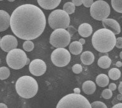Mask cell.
<instances>
[{
    "label": "cell",
    "instance_id": "cell-6",
    "mask_svg": "<svg viewBox=\"0 0 122 108\" xmlns=\"http://www.w3.org/2000/svg\"><path fill=\"white\" fill-rule=\"evenodd\" d=\"M27 56L21 49H15L10 51L6 56V62L13 69L19 70L26 65Z\"/></svg>",
    "mask_w": 122,
    "mask_h": 108
},
{
    "label": "cell",
    "instance_id": "cell-19",
    "mask_svg": "<svg viewBox=\"0 0 122 108\" xmlns=\"http://www.w3.org/2000/svg\"><path fill=\"white\" fill-rule=\"evenodd\" d=\"M96 84L99 87H106L109 84V77L104 74H99L96 77Z\"/></svg>",
    "mask_w": 122,
    "mask_h": 108
},
{
    "label": "cell",
    "instance_id": "cell-10",
    "mask_svg": "<svg viewBox=\"0 0 122 108\" xmlns=\"http://www.w3.org/2000/svg\"><path fill=\"white\" fill-rule=\"evenodd\" d=\"M29 70L32 75L40 76L45 74L47 70V65L45 62L41 59H35L29 65Z\"/></svg>",
    "mask_w": 122,
    "mask_h": 108
},
{
    "label": "cell",
    "instance_id": "cell-27",
    "mask_svg": "<svg viewBox=\"0 0 122 108\" xmlns=\"http://www.w3.org/2000/svg\"><path fill=\"white\" fill-rule=\"evenodd\" d=\"M91 108H108L105 103L101 101H94L91 104Z\"/></svg>",
    "mask_w": 122,
    "mask_h": 108
},
{
    "label": "cell",
    "instance_id": "cell-20",
    "mask_svg": "<svg viewBox=\"0 0 122 108\" xmlns=\"http://www.w3.org/2000/svg\"><path fill=\"white\" fill-rule=\"evenodd\" d=\"M112 64V60L107 55L102 56L99 59L98 61V64L101 68L108 69L109 68Z\"/></svg>",
    "mask_w": 122,
    "mask_h": 108
},
{
    "label": "cell",
    "instance_id": "cell-4",
    "mask_svg": "<svg viewBox=\"0 0 122 108\" xmlns=\"http://www.w3.org/2000/svg\"><path fill=\"white\" fill-rule=\"evenodd\" d=\"M56 108H91V105L84 96L73 93L63 97Z\"/></svg>",
    "mask_w": 122,
    "mask_h": 108
},
{
    "label": "cell",
    "instance_id": "cell-25",
    "mask_svg": "<svg viewBox=\"0 0 122 108\" xmlns=\"http://www.w3.org/2000/svg\"><path fill=\"white\" fill-rule=\"evenodd\" d=\"M23 49L26 52H31L34 49V44L31 40H26L23 43Z\"/></svg>",
    "mask_w": 122,
    "mask_h": 108
},
{
    "label": "cell",
    "instance_id": "cell-23",
    "mask_svg": "<svg viewBox=\"0 0 122 108\" xmlns=\"http://www.w3.org/2000/svg\"><path fill=\"white\" fill-rule=\"evenodd\" d=\"M112 6L117 12L122 13V0H112Z\"/></svg>",
    "mask_w": 122,
    "mask_h": 108
},
{
    "label": "cell",
    "instance_id": "cell-42",
    "mask_svg": "<svg viewBox=\"0 0 122 108\" xmlns=\"http://www.w3.org/2000/svg\"><path fill=\"white\" fill-rule=\"evenodd\" d=\"M120 58L122 59V51L120 52Z\"/></svg>",
    "mask_w": 122,
    "mask_h": 108
},
{
    "label": "cell",
    "instance_id": "cell-18",
    "mask_svg": "<svg viewBox=\"0 0 122 108\" xmlns=\"http://www.w3.org/2000/svg\"><path fill=\"white\" fill-rule=\"evenodd\" d=\"M70 52L74 55H79L82 51V45L79 42L75 41L72 42L69 45Z\"/></svg>",
    "mask_w": 122,
    "mask_h": 108
},
{
    "label": "cell",
    "instance_id": "cell-26",
    "mask_svg": "<svg viewBox=\"0 0 122 108\" xmlns=\"http://www.w3.org/2000/svg\"><path fill=\"white\" fill-rule=\"evenodd\" d=\"M101 95H102V97L105 99H109L110 98H112V96H113V93L110 89H106L103 90Z\"/></svg>",
    "mask_w": 122,
    "mask_h": 108
},
{
    "label": "cell",
    "instance_id": "cell-13",
    "mask_svg": "<svg viewBox=\"0 0 122 108\" xmlns=\"http://www.w3.org/2000/svg\"><path fill=\"white\" fill-rule=\"evenodd\" d=\"M10 25V16L4 10H0V31H5Z\"/></svg>",
    "mask_w": 122,
    "mask_h": 108
},
{
    "label": "cell",
    "instance_id": "cell-40",
    "mask_svg": "<svg viewBox=\"0 0 122 108\" xmlns=\"http://www.w3.org/2000/svg\"><path fill=\"white\" fill-rule=\"evenodd\" d=\"M79 42H80L81 44H82V45H84V44H85V40L83 39H79Z\"/></svg>",
    "mask_w": 122,
    "mask_h": 108
},
{
    "label": "cell",
    "instance_id": "cell-1",
    "mask_svg": "<svg viewBox=\"0 0 122 108\" xmlns=\"http://www.w3.org/2000/svg\"><path fill=\"white\" fill-rule=\"evenodd\" d=\"M10 26L13 33L22 40H31L40 37L46 26L44 12L31 4L18 6L10 17Z\"/></svg>",
    "mask_w": 122,
    "mask_h": 108
},
{
    "label": "cell",
    "instance_id": "cell-24",
    "mask_svg": "<svg viewBox=\"0 0 122 108\" xmlns=\"http://www.w3.org/2000/svg\"><path fill=\"white\" fill-rule=\"evenodd\" d=\"M10 75V71L8 68L6 67H0V79L5 80L8 79Z\"/></svg>",
    "mask_w": 122,
    "mask_h": 108
},
{
    "label": "cell",
    "instance_id": "cell-11",
    "mask_svg": "<svg viewBox=\"0 0 122 108\" xmlns=\"http://www.w3.org/2000/svg\"><path fill=\"white\" fill-rule=\"evenodd\" d=\"M17 46V40L13 35H5L1 39L0 47L1 49L6 52H9L13 49H16Z\"/></svg>",
    "mask_w": 122,
    "mask_h": 108
},
{
    "label": "cell",
    "instance_id": "cell-5",
    "mask_svg": "<svg viewBox=\"0 0 122 108\" xmlns=\"http://www.w3.org/2000/svg\"><path fill=\"white\" fill-rule=\"evenodd\" d=\"M49 26L54 30L66 29L68 28L70 23V18L66 11L62 10L53 11L49 16Z\"/></svg>",
    "mask_w": 122,
    "mask_h": 108
},
{
    "label": "cell",
    "instance_id": "cell-34",
    "mask_svg": "<svg viewBox=\"0 0 122 108\" xmlns=\"http://www.w3.org/2000/svg\"><path fill=\"white\" fill-rule=\"evenodd\" d=\"M112 108H122V103H118L115 104Z\"/></svg>",
    "mask_w": 122,
    "mask_h": 108
},
{
    "label": "cell",
    "instance_id": "cell-41",
    "mask_svg": "<svg viewBox=\"0 0 122 108\" xmlns=\"http://www.w3.org/2000/svg\"><path fill=\"white\" fill-rule=\"evenodd\" d=\"M29 63H30V59L28 58V59H27V61H26V65L28 64Z\"/></svg>",
    "mask_w": 122,
    "mask_h": 108
},
{
    "label": "cell",
    "instance_id": "cell-15",
    "mask_svg": "<svg viewBox=\"0 0 122 108\" xmlns=\"http://www.w3.org/2000/svg\"><path fill=\"white\" fill-rule=\"evenodd\" d=\"M92 28L88 23H82L79 26L78 33L82 37H88L92 34Z\"/></svg>",
    "mask_w": 122,
    "mask_h": 108
},
{
    "label": "cell",
    "instance_id": "cell-38",
    "mask_svg": "<svg viewBox=\"0 0 122 108\" xmlns=\"http://www.w3.org/2000/svg\"><path fill=\"white\" fill-rule=\"evenodd\" d=\"M0 108H8V107L3 103H0Z\"/></svg>",
    "mask_w": 122,
    "mask_h": 108
},
{
    "label": "cell",
    "instance_id": "cell-7",
    "mask_svg": "<svg viewBox=\"0 0 122 108\" xmlns=\"http://www.w3.org/2000/svg\"><path fill=\"white\" fill-rule=\"evenodd\" d=\"M90 14L94 19L103 21L110 15V7L107 2L103 0L96 1L91 6Z\"/></svg>",
    "mask_w": 122,
    "mask_h": 108
},
{
    "label": "cell",
    "instance_id": "cell-16",
    "mask_svg": "<svg viewBox=\"0 0 122 108\" xmlns=\"http://www.w3.org/2000/svg\"><path fill=\"white\" fill-rule=\"evenodd\" d=\"M82 91L87 95H91L95 92L96 89V84L93 81L87 80L83 83L82 86Z\"/></svg>",
    "mask_w": 122,
    "mask_h": 108
},
{
    "label": "cell",
    "instance_id": "cell-31",
    "mask_svg": "<svg viewBox=\"0 0 122 108\" xmlns=\"http://www.w3.org/2000/svg\"><path fill=\"white\" fill-rule=\"evenodd\" d=\"M72 3L76 6H79L83 3V0H72Z\"/></svg>",
    "mask_w": 122,
    "mask_h": 108
},
{
    "label": "cell",
    "instance_id": "cell-36",
    "mask_svg": "<svg viewBox=\"0 0 122 108\" xmlns=\"http://www.w3.org/2000/svg\"><path fill=\"white\" fill-rule=\"evenodd\" d=\"M74 93L75 94H80L81 89L79 88H75L74 89Z\"/></svg>",
    "mask_w": 122,
    "mask_h": 108
},
{
    "label": "cell",
    "instance_id": "cell-37",
    "mask_svg": "<svg viewBox=\"0 0 122 108\" xmlns=\"http://www.w3.org/2000/svg\"><path fill=\"white\" fill-rule=\"evenodd\" d=\"M117 99L118 101H122V94H120L117 95Z\"/></svg>",
    "mask_w": 122,
    "mask_h": 108
},
{
    "label": "cell",
    "instance_id": "cell-44",
    "mask_svg": "<svg viewBox=\"0 0 122 108\" xmlns=\"http://www.w3.org/2000/svg\"><path fill=\"white\" fill-rule=\"evenodd\" d=\"M0 42H1V37H0Z\"/></svg>",
    "mask_w": 122,
    "mask_h": 108
},
{
    "label": "cell",
    "instance_id": "cell-14",
    "mask_svg": "<svg viewBox=\"0 0 122 108\" xmlns=\"http://www.w3.org/2000/svg\"><path fill=\"white\" fill-rule=\"evenodd\" d=\"M37 2L42 8L50 10L57 7L61 0H37Z\"/></svg>",
    "mask_w": 122,
    "mask_h": 108
},
{
    "label": "cell",
    "instance_id": "cell-21",
    "mask_svg": "<svg viewBox=\"0 0 122 108\" xmlns=\"http://www.w3.org/2000/svg\"><path fill=\"white\" fill-rule=\"evenodd\" d=\"M108 75L111 79L113 80H117L119 79L121 76L120 70L117 68H113L110 69L108 72Z\"/></svg>",
    "mask_w": 122,
    "mask_h": 108
},
{
    "label": "cell",
    "instance_id": "cell-8",
    "mask_svg": "<svg viewBox=\"0 0 122 108\" xmlns=\"http://www.w3.org/2000/svg\"><path fill=\"white\" fill-rule=\"evenodd\" d=\"M71 42V35L66 29H56L50 37V44L56 48H65Z\"/></svg>",
    "mask_w": 122,
    "mask_h": 108
},
{
    "label": "cell",
    "instance_id": "cell-22",
    "mask_svg": "<svg viewBox=\"0 0 122 108\" xmlns=\"http://www.w3.org/2000/svg\"><path fill=\"white\" fill-rule=\"evenodd\" d=\"M63 10L68 15L72 14L75 11V5L71 2H67L63 6Z\"/></svg>",
    "mask_w": 122,
    "mask_h": 108
},
{
    "label": "cell",
    "instance_id": "cell-43",
    "mask_svg": "<svg viewBox=\"0 0 122 108\" xmlns=\"http://www.w3.org/2000/svg\"><path fill=\"white\" fill-rule=\"evenodd\" d=\"M8 1H10V2H13L15 0H8Z\"/></svg>",
    "mask_w": 122,
    "mask_h": 108
},
{
    "label": "cell",
    "instance_id": "cell-2",
    "mask_svg": "<svg viewBox=\"0 0 122 108\" xmlns=\"http://www.w3.org/2000/svg\"><path fill=\"white\" fill-rule=\"evenodd\" d=\"M117 39L112 31L102 28L94 32L92 37V44L96 50L101 53H107L113 49Z\"/></svg>",
    "mask_w": 122,
    "mask_h": 108
},
{
    "label": "cell",
    "instance_id": "cell-32",
    "mask_svg": "<svg viewBox=\"0 0 122 108\" xmlns=\"http://www.w3.org/2000/svg\"><path fill=\"white\" fill-rule=\"evenodd\" d=\"M76 31V30L74 28L73 26H68V32L69 33L70 35H72L74 33H75Z\"/></svg>",
    "mask_w": 122,
    "mask_h": 108
},
{
    "label": "cell",
    "instance_id": "cell-17",
    "mask_svg": "<svg viewBox=\"0 0 122 108\" xmlns=\"http://www.w3.org/2000/svg\"><path fill=\"white\" fill-rule=\"evenodd\" d=\"M81 60L84 65H91L94 60V56L91 52L86 51L81 56Z\"/></svg>",
    "mask_w": 122,
    "mask_h": 108
},
{
    "label": "cell",
    "instance_id": "cell-39",
    "mask_svg": "<svg viewBox=\"0 0 122 108\" xmlns=\"http://www.w3.org/2000/svg\"><path fill=\"white\" fill-rule=\"evenodd\" d=\"M116 65H117V67H122V64L121 62L118 61V62H117V64H116Z\"/></svg>",
    "mask_w": 122,
    "mask_h": 108
},
{
    "label": "cell",
    "instance_id": "cell-9",
    "mask_svg": "<svg viewBox=\"0 0 122 108\" xmlns=\"http://www.w3.org/2000/svg\"><path fill=\"white\" fill-rule=\"evenodd\" d=\"M71 57L69 52L64 48H58L51 54V60L55 65L59 67L66 66L70 62Z\"/></svg>",
    "mask_w": 122,
    "mask_h": 108
},
{
    "label": "cell",
    "instance_id": "cell-45",
    "mask_svg": "<svg viewBox=\"0 0 122 108\" xmlns=\"http://www.w3.org/2000/svg\"><path fill=\"white\" fill-rule=\"evenodd\" d=\"M0 1H3V0H0Z\"/></svg>",
    "mask_w": 122,
    "mask_h": 108
},
{
    "label": "cell",
    "instance_id": "cell-33",
    "mask_svg": "<svg viewBox=\"0 0 122 108\" xmlns=\"http://www.w3.org/2000/svg\"><path fill=\"white\" fill-rule=\"evenodd\" d=\"M116 89H117V85H116L115 83H111V84L109 85V89H110L111 91H115Z\"/></svg>",
    "mask_w": 122,
    "mask_h": 108
},
{
    "label": "cell",
    "instance_id": "cell-3",
    "mask_svg": "<svg viewBox=\"0 0 122 108\" xmlns=\"http://www.w3.org/2000/svg\"><path fill=\"white\" fill-rule=\"evenodd\" d=\"M15 88L16 93L21 98L30 99L37 94L38 85L35 79L28 75H25L18 79Z\"/></svg>",
    "mask_w": 122,
    "mask_h": 108
},
{
    "label": "cell",
    "instance_id": "cell-30",
    "mask_svg": "<svg viewBox=\"0 0 122 108\" xmlns=\"http://www.w3.org/2000/svg\"><path fill=\"white\" fill-rule=\"evenodd\" d=\"M115 46L118 49H122V37H118L117 39Z\"/></svg>",
    "mask_w": 122,
    "mask_h": 108
},
{
    "label": "cell",
    "instance_id": "cell-12",
    "mask_svg": "<svg viewBox=\"0 0 122 108\" xmlns=\"http://www.w3.org/2000/svg\"><path fill=\"white\" fill-rule=\"evenodd\" d=\"M103 25L105 28L112 31L115 35H118L120 33V26L115 20L107 18L103 21Z\"/></svg>",
    "mask_w": 122,
    "mask_h": 108
},
{
    "label": "cell",
    "instance_id": "cell-35",
    "mask_svg": "<svg viewBox=\"0 0 122 108\" xmlns=\"http://www.w3.org/2000/svg\"><path fill=\"white\" fill-rule=\"evenodd\" d=\"M118 91H119V93L122 94V82H121L120 83V84H119Z\"/></svg>",
    "mask_w": 122,
    "mask_h": 108
},
{
    "label": "cell",
    "instance_id": "cell-28",
    "mask_svg": "<svg viewBox=\"0 0 122 108\" xmlns=\"http://www.w3.org/2000/svg\"><path fill=\"white\" fill-rule=\"evenodd\" d=\"M72 70L74 73L75 74H80L82 70V67L81 65L80 64H75L72 67Z\"/></svg>",
    "mask_w": 122,
    "mask_h": 108
},
{
    "label": "cell",
    "instance_id": "cell-29",
    "mask_svg": "<svg viewBox=\"0 0 122 108\" xmlns=\"http://www.w3.org/2000/svg\"><path fill=\"white\" fill-rule=\"evenodd\" d=\"M93 0H83V5L85 7L89 8L91 7L93 4Z\"/></svg>",
    "mask_w": 122,
    "mask_h": 108
}]
</instances>
